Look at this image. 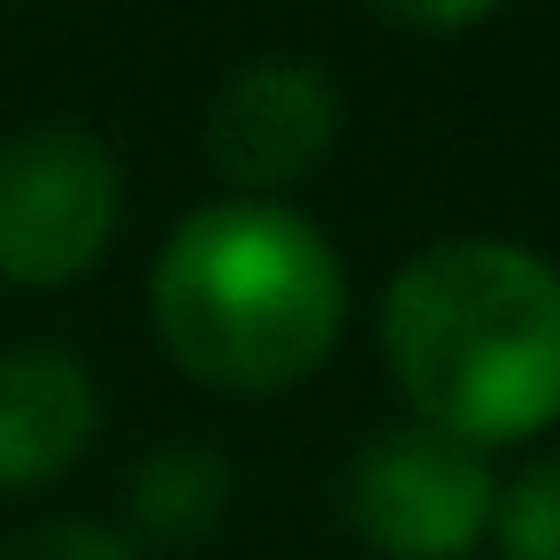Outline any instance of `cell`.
<instances>
[{
	"label": "cell",
	"instance_id": "obj_1",
	"mask_svg": "<svg viewBox=\"0 0 560 560\" xmlns=\"http://www.w3.org/2000/svg\"><path fill=\"white\" fill-rule=\"evenodd\" d=\"M384 361L407 407L476 453L545 430L560 415V269L514 238L422 246L384 292Z\"/></svg>",
	"mask_w": 560,
	"mask_h": 560
},
{
	"label": "cell",
	"instance_id": "obj_2",
	"mask_svg": "<svg viewBox=\"0 0 560 560\" xmlns=\"http://www.w3.org/2000/svg\"><path fill=\"white\" fill-rule=\"evenodd\" d=\"M346 323V269L330 238L284 200L192 208L154 261L162 346L231 392L300 384Z\"/></svg>",
	"mask_w": 560,
	"mask_h": 560
},
{
	"label": "cell",
	"instance_id": "obj_3",
	"mask_svg": "<svg viewBox=\"0 0 560 560\" xmlns=\"http://www.w3.org/2000/svg\"><path fill=\"white\" fill-rule=\"evenodd\" d=\"M124 215L116 154L78 124H32L0 147V277L70 284L85 277Z\"/></svg>",
	"mask_w": 560,
	"mask_h": 560
},
{
	"label": "cell",
	"instance_id": "obj_4",
	"mask_svg": "<svg viewBox=\"0 0 560 560\" xmlns=\"http://www.w3.org/2000/svg\"><path fill=\"white\" fill-rule=\"evenodd\" d=\"M346 506H353V529L384 560H460L491 529L499 483L476 445L430 422H392L353 453Z\"/></svg>",
	"mask_w": 560,
	"mask_h": 560
},
{
	"label": "cell",
	"instance_id": "obj_5",
	"mask_svg": "<svg viewBox=\"0 0 560 560\" xmlns=\"http://www.w3.org/2000/svg\"><path fill=\"white\" fill-rule=\"evenodd\" d=\"M200 139H208V162L246 200H261L277 185H300L338 147V85L300 55H261L223 78Z\"/></svg>",
	"mask_w": 560,
	"mask_h": 560
},
{
	"label": "cell",
	"instance_id": "obj_6",
	"mask_svg": "<svg viewBox=\"0 0 560 560\" xmlns=\"http://www.w3.org/2000/svg\"><path fill=\"white\" fill-rule=\"evenodd\" d=\"M101 430V392L62 346L0 353V491L55 483Z\"/></svg>",
	"mask_w": 560,
	"mask_h": 560
},
{
	"label": "cell",
	"instance_id": "obj_7",
	"mask_svg": "<svg viewBox=\"0 0 560 560\" xmlns=\"http://www.w3.org/2000/svg\"><path fill=\"white\" fill-rule=\"evenodd\" d=\"M231 506V460L208 445H162L131 468V522L154 545H200Z\"/></svg>",
	"mask_w": 560,
	"mask_h": 560
},
{
	"label": "cell",
	"instance_id": "obj_8",
	"mask_svg": "<svg viewBox=\"0 0 560 560\" xmlns=\"http://www.w3.org/2000/svg\"><path fill=\"white\" fill-rule=\"evenodd\" d=\"M499 560H560V453L522 468L514 491L491 506Z\"/></svg>",
	"mask_w": 560,
	"mask_h": 560
},
{
	"label": "cell",
	"instance_id": "obj_9",
	"mask_svg": "<svg viewBox=\"0 0 560 560\" xmlns=\"http://www.w3.org/2000/svg\"><path fill=\"white\" fill-rule=\"evenodd\" d=\"M0 560H139V545L108 522H85V514H62V522H32L0 545Z\"/></svg>",
	"mask_w": 560,
	"mask_h": 560
},
{
	"label": "cell",
	"instance_id": "obj_10",
	"mask_svg": "<svg viewBox=\"0 0 560 560\" xmlns=\"http://www.w3.org/2000/svg\"><path fill=\"white\" fill-rule=\"evenodd\" d=\"M376 9L399 16V24H415V32H460L483 9H499V0H376Z\"/></svg>",
	"mask_w": 560,
	"mask_h": 560
}]
</instances>
